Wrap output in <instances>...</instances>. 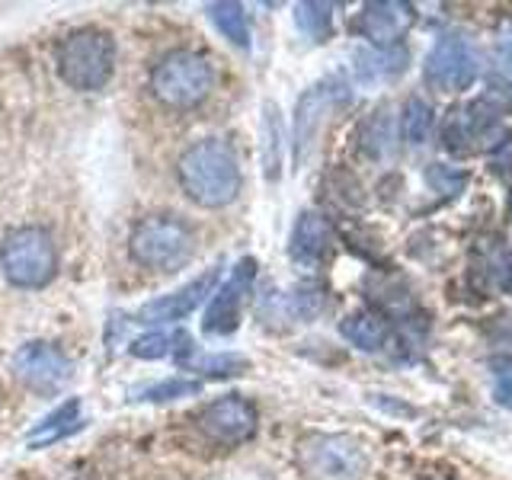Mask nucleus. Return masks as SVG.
Wrapping results in <instances>:
<instances>
[{"mask_svg":"<svg viewBox=\"0 0 512 480\" xmlns=\"http://www.w3.org/2000/svg\"><path fill=\"white\" fill-rule=\"evenodd\" d=\"M176 176L186 196L202 208L231 205L244 183L237 151L224 138H202L186 148L176 164Z\"/></svg>","mask_w":512,"mask_h":480,"instance_id":"nucleus-1","label":"nucleus"},{"mask_svg":"<svg viewBox=\"0 0 512 480\" xmlns=\"http://www.w3.org/2000/svg\"><path fill=\"white\" fill-rule=\"evenodd\" d=\"M132 260L151 272H176L196 253V231L180 215L160 212L141 218L128 237Z\"/></svg>","mask_w":512,"mask_h":480,"instance_id":"nucleus-2","label":"nucleus"},{"mask_svg":"<svg viewBox=\"0 0 512 480\" xmlns=\"http://www.w3.org/2000/svg\"><path fill=\"white\" fill-rule=\"evenodd\" d=\"M215 87V68L202 52L176 48L167 52L151 71V93L167 109H196Z\"/></svg>","mask_w":512,"mask_h":480,"instance_id":"nucleus-3","label":"nucleus"},{"mask_svg":"<svg viewBox=\"0 0 512 480\" xmlns=\"http://www.w3.org/2000/svg\"><path fill=\"white\" fill-rule=\"evenodd\" d=\"M116 71V39L106 29H74L58 45V74L74 90H103Z\"/></svg>","mask_w":512,"mask_h":480,"instance_id":"nucleus-4","label":"nucleus"},{"mask_svg":"<svg viewBox=\"0 0 512 480\" xmlns=\"http://www.w3.org/2000/svg\"><path fill=\"white\" fill-rule=\"evenodd\" d=\"M295 464L304 480H362L368 452L346 432H308L295 445Z\"/></svg>","mask_w":512,"mask_h":480,"instance_id":"nucleus-5","label":"nucleus"},{"mask_svg":"<svg viewBox=\"0 0 512 480\" xmlns=\"http://www.w3.org/2000/svg\"><path fill=\"white\" fill-rule=\"evenodd\" d=\"M0 272L16 288H45L58 276L55 237L39 224L13 228L0 244Z\"/></svg>","mask_w":512,"mask_h":480,"instance_id":"nucleus-6","label":"nucleus"},{"mask_svg":"<svg viewBox=\"0 0 512 480\" xmlns=\"http://www.w3.org/2000/svg\"><path fill=\"white\" fill-rule=\"evenodd\" d=\"M480 74V55L474 42L464 32L452 29L432 42L426 64H423V80L436 93H461L468 90Z\"/></svg>","mask_w":512,"mask_h":480,"instance_id":"nucleus-7","label":"nucleus"},{"mask_svg":"<svg viewBox=\"0 0 512 480\" xmlns=\"http://www.w3.org/2000/svg\"><path fill=\"white\" fill-rule=\"evenodd\" d=\"M196 426L205 432L208 439L218 445H244L256 436V426H260V413L250 404L247 397L240 394H224L212 404H205L196 416Z\"/></svg>","mask_w":512,"mask_h":480,"instance_id":"nucleus-8","label":"nucleus"},{"mask_svg":"<svg viewBox=\"0 0 512 480\" xmlns=\"http://www.w3.org/2000/svg\"><path fill=\"white\" fill-rule=\"evenodd\" d=\"M343 84L336 80H320V84L308 87L301 93V100L295 106V164H308V157L314 154L324 125L330 119V112L343 103Z\"/></svg>","mask_w":512,"mask_h":480,"instance_id":"nucleus-9","label":"nucleus"},{"mask_svg":"<svg viewBox=\"0 0 512 480\" xmlns=\"http://www.w3.org/2000/svg\"><path fill=\"white\" fill-rule=\"evenodd\" d=\"M13 372L29 391L36 394H58L64 384L74 378V365L64 352L48 340H32L16 349Z\"/></svg>","mask_w":512,"mask_h":480,"instance_id":"nucleus-10","label":"nucleus"},{"mask_svg":"<svg viewBox=\"0 0 512 480\" xmlns=\"http://www.w3.org/2000/svg\"><path fill=\"white\" fill-rule=\"evenodd\" d=\"M500 132H503L500 109H496L490 100H477V103L458 106L455 112H448L445 148L458 151V154H471V151L490 148V144L500 141Z\"/></svg>","mask_w":512,"mask_h":480,"instance_id":"nucleus-11","label":"nucleus"},{"mask_svg":"<svg viewBox=\"0 0 512 480\" xmlns=\"http://www.w3.org/2000/svg\"><path fill=\"white\" fill-rule=\"evenodd\" d=\"M253 282H256V260L253 256H244V260L231 269V276L212 292V301H208V311L202 320V330L208 336H231L240 327V311H244V301L250 295Z\"/></svg>","mask_w":512,"mask_h":480,"instance_id":"nucleus-12","label":"nucleus"},{"mask_svg":"<svg viewBox=\"0 0 512 480\" xmlns=\"http://www.w3.org/2000/svg\"><path fill=\"white\" fill-rule=\"evenodd\" d=\"M416 23V7L407 0H378V4H365L356 32L362 39H368L372 48H394L400 39L407 36Z\"/></svg>","mask_w":512,"mask_h":480,"instance_id":"nucleus-13","label":"nucleus"},{"mask_svg":"<svg viewBox=\"0 0 512 480\" xmlns=\"http://www.w3.org/2000/svg\"><path fill=\"white\" fill-rule=\"evenodd\" d=\"M218 279H221V266H212V269H205L199 279H192L189 285L176 288L173 295H164V298L148 301V304H144V308L138 311V324L160 327V324H176V320L189 317L205 298H212Z\"/></svg>","mask_w":512,"mask_h":480,"instance_id":"nucleus-14","label":"nucleus"},{"mask_svg":"<svg viewBox=\"0 0 512 480\" xmlns=\"http://www.w3.org/2000/svg\"><path fill=\"white\" fill-rule=\"evenodd\" d=\"M330 247H333L330 221L320 212H301L292 228V237H288V256H292L298 266L314 269L327 260Z\"/></svg>","mask_w":512,"mask_h":480,"instance_id":"nucleus-15","label":"nucleus"},{"mask_svg":"<svg viewBox=\"0 0 512 480\" xmlns=\"http://www.w3.org/2000/svg\"><path fill=\"white\" fill-rule=\"evenodd\" d=\"M324 288L320 285H295L288 292H269V298L260 304V314L266 317L276 311L279 320H295V324H308L320 311H324Z\"/></svg>","mask_w":512,"mask_h":480,"instance_id":"nucleus-16","label":"nucleus"},{"mask_svg":"<svg viewBox=\"0 0 512 480\" xmlns=\"http://www.w3.org/2000/svg\"><path fill=\"white\" fill-rule=\"evenodd\" d=\"M84 426H87L84 404H80L77 397H68L58 410H52V413L45 416V420H39L36 426L26 432V445L29 448H48V445H55L61 439L74 436V432H80Z\"/></svg>","mask_w":512,"mask_h":480,"instance_id":"nucleus-17","label":"nucleus"},{"mask_svg":"<svg viewBox=\"0 0 512 480\" xmlns=\"http://www.w3.org/2000/svg\"><path fill=\"white\" fill-rule=\"evenodd\" d=\"M340 333L362 352H381L391 343V324L378 311H368V308L346 314L340 324Z\"/></svg>","mask_w":512,"mask_h":480,"instance_id":"nucleus-18","label":"nucleus"},{"mask_svg":"<svg viewBox=\"0 0 512 480\" xmlns=\"http://www.w3.org/2000/svg\"><path fill=\"white\" fill-rule=\"evenodd\" d=\"M407 71V52L400 45L394 48H362L356 52V74L365 84H381V80H391L397 74Z\"/></svg>","mask_w":512,"mask_h":480,"instance_id":"nucleus-19","label":"nucleus"},{"mask_svg":"<svg viewBox=\"0 0 512 480\" xmlns=\"http://www.w3.org/2000/svg\"><path fill=\"white\" fill-rule=\"evenodd\" d=\"M208 20L215 23V29L231 45L250 48V20H247V10L240 7V4H234V0H221V4H212V7H208Z\"/></svg>","mask_w":512,"mask_h":480,"instance_id":"nucleus-20","label":"nucleus"},{"mask_svg":"<svg viewBox=\"0 0 512 480\" xmlns=\"http://www.w3.org/2000/svg\"><path fill=\"white\" fill-rule=\"evenodd\" d=\"M359 144L368 157H384L394 148V119H391V109L381 106L368 116L359 128Z\"/></svg>","mask_w":512,"mask_h":480,"instance_id":"nucleus-21","label":"nucleus"},{"mask_svg":"<svg viewBox=\"0 0 512 480\" xmlns=\"http://www.w3.org/2000/svg\"><path fill=\"white\" fill-rule=\"evenodd\" d=\"M282 167V116L276 103L263 106V170L266 180H279Z\"/></svg>","mask_w":512,"mask_h":480,"instance_id":"nucleus-22","label":"nucleus"},{"mask_svg":"<svg viewBox=\"0 0 512 480\" xmlns=\"http://www.w3.org/2000/svg\"><path fill=\"white\" fill-rule=\"evenodd\" d=\"M490 90L503 93L506 100H512V23H506L500 29V39H496V45H493Z\"/></svg>","mask_w":512,"mask_h":480,"instance_id":"nucleus-23","label":"nucleus"},{"mask_svg":"<svg viewBox=\"0 0 512 480\" xmlns=\"http://www.w3.org/2000/svg\"><path fill=\"white\" fill-rule=\"evenodd\" d=\"M432 125H436V116H432V106L423 100V96H410L404 103V112H400V132L410 144H426L432 135Z\"/></svg>","mask_w":512,"mask_h":480,"instance_id":"nucleus-24","label":"nucleus"},{"mask_svg":"<svg viewBox=\"0 0 512 480\" xmlns=\"http://www.w3.org/2000/svg\"><path fill=\"white\" fill-rule=\"evenodd\" d=\"M295 23L308 39H327L330 26H333V4H314V0H304L295 7Z\"/></svg>","mask_w":512,"mask_h":480,"instance_id":"nucleus-25","label":"nucleus"},{"mask_svg":"<svg viewBox=\"0 0 512 480\" xmlns=\"http://www.w3.org/2000/svg\"><path fill=\"white\" fill-rule=\"evenodd\" d=\"M189 372H199L208 378H231V375H244L250 362L237 352H215V356H202V359H189L186 362Z\"/></svg>","mask_w":512,"mask_h":480,"instance_id":"nucleus-26","label":"nucleus"},{"mask_svg":"<svg viewBox=\"0 0 512 480\" xmlns=\"http://www.w3.org/2000/svg\"><path fill=\"white\" fill-rule=\"evenodd\" d=\"M202 384L199 381H189V378H167L160 384H151L138 394V400H151V404H164V400H176V397H189V394H199Z\"/></svg>","mask_w":512,"mask_h":480,"instance_id":"nucleus-27","label":"nucleus"},{"mask_svg":"<svg viewBox=\"0 0 512 480\" xmlns=\"http://www.w3.org/2000/svg\"><path fill=\"white\" fill-rule=\"evenodd\" d=\"M429 180L432 183H436V189H442V192H452V196H455V192L464 186V173H452V170H448V167H432L429 170Z\"/></svg>","mask_w":512,"mask_h":480,"instance_id":"nucleus-28","label":"nucleus"},{"mask_svg":"<svg viewBox=\"0 0 512 480\" xmlns=\"http://www.w3.org/2000/svg\"><path fill=\"white\" fill-rule=\"evenodd\" d=\"M493 279L503 292H512V250H503L493 263Z\"/></svg>","mask_w":512,"mask_h":480,"instance_id":"nucleus-29","label":"nucleus"}]
</instances>
